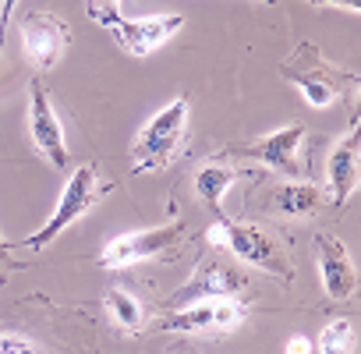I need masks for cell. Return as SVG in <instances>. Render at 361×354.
Masks as SVG:
<instances>
[{
	"instance_id": "1",
	"label": "cell",
	"mask_w": 361,
	"mask_h": 354,
	"mask_svg": "<svg viewBox=\"0 0 361 354\" xmlns=\"http://www.w3.org/2000/svg\"><path fill=\"white\" fill-rule=\"evenodd\" d=\"M188 117H192L188 96H177L142 124V131L135 135V145H131V177L149 173V170H166L180 152H185Z\"/></svg>"
},
{
	"instance_id": "2",
	"label": "cell",
	"mask_w": 361,
	"mask_h": 354,
	"mask_svg": "<svg viewBox=\"0 0 361 354\" xmlns=\"http://www.w3.org/2000/svg\"><path fill=\"white\" fill-rule=\"evenodd\" d=\"M206 241L209 245H220L227 248L238 262L245 266H255L283 283L294 280V266H290V255L283 248V241L276 234H269L266 227L252 224V220H231V216H216V224L206 231Z\"/></svg>"
},
{
	"instance_id": "3",
	"label": "cell",
	"mask_w": 361,
	"mask_h": 354,
	"mask_svg": "<svg viewBox=\"0 0 361 354\" xmlns=\"http://www.w3.org/2000/svg\"><path fill=\"white\" fill-rule=\"evenodd\" d=\"M103 195H106V185H99L96 163H82V166L68 177V185H64V192H61V199H57L50 220H47L36 234L25 238V248H36V252H39V248L54 245L57 234H64L68 227H75Z\"/></svg>"
},
{
	"instance_id": "4",
	"label": "cell",
	"mask_w": 361,
	"mask_h": 354,
	"mask_svg": "<svg viewBox=\"0 0 361 354\" xmlns=\"http://www.w3.org/2000/svg\"><path fill=\"white\" fill-rule=\"evenodd\" d=\"M280 75H283L287 82H294V85L301 89V96H305L315 110L333 106V103L340 99V92H343L347 85H354V78L343 75L340 68H333V64L319 54V47H312V43H301V47L280 64Z\"/></svg>"
},
{
	"instance_id": "5",
	"label": "cell",
	"mask_w": 361,
	"mask_h": 354,
	"mask_svg": "<svg viewBox=\"0 0 361 354\" xmlns=\"http://www.w3.org/2000/svg\"><path fill=\"white\" fill-rule=\"evenodd\" d=\"M188 234L185 220H170L163 227H149V231H131V234H117L103 252H99V266L103 269H128L159 255H170Z\"/></svg>"
},
{
	"instance_id": "6",
	"label": "cell",
	"mask_w": 361,
	"mask_h": 354,
	"mask_svg": "<svg viewBox=\"0 0 361 354\" xmlns=\"http://www.w3.org/2000/svg\"><path fill=\"white\" fill-rule=\"evenodd\" d=\"M248 319V308L241 298H209V301H192L166 312L156 329L159 333H231Z\"/></svg>"
},
{
	"instance_id": "7",
	"label": "cell",
	"mask_w": 361,
	"mask_h": 354,
	"mask_svg": "<svg viewBox=\"0 0 361 354\" xmlns=\"http://www.w3.org/2000/svg\"><path fill=\"white\" fill-rule=\"evenodd\" d=\"M29 135H32L36 152L50 166H57V170L71 166V149H68V138H64V124L57 117V106H54L50 89L43 85V78L29 82Z\"/></svg>"
},
{
	"instance_id": "8",
	"label": "cell",
	"mask_w": 361,
	"mask_h": 354,
	"mask_svg": "<svg viewBox=\"0 0 361 354\" xmlns=\"http://www.w3.org/2000/svg\"><path fill=\"white\" fill-rule=\"evenodd\" d=\"M305 138H308L305 124H287L280 131H269L262 138H252L248 145H241L234 152L245 156V159H259V163H266L276 173L301 177L305 173V152H301L305 149Z\"/></svg>"
},
{
	"instance_id": "9",
	"label": "cell",
	"mask_w": 361,
	"mask_h": 354,
	"mask_svg": "<svg viewBox=\"0 0 361 354\" xmlns=\"http://www.w3.org/2000/svg\"><path fill=\"white\" fill-rule=\"evenodd\" d=\"M71 43V29L61 15L54 11H32L25 22H22V50H25V61L39 71H50L64 50Z\"/></svg>"
},
{
	"instance_id": "10",
	"label": "cell",
	"mask_w": 361,
	"mask_h": 354,
	"mask_svg": "<svg viewBox=\"0 0 361 354\" xmlns=\"http://www.w3.org/2000/svg\"><path fill=\"white\" fill-rule=\"evenodd\" d=\"M245 291H248V273L241 266L202 259L192 280L173 294V308L192 305V301H209V298H245Z\"/></svg>"
},
{
	"instance_id": "11",
	"label": "cell",
	"mask_w": 361,
	"mask_h": 354,
	"mask_svg": "<svg viewBox=\"0 0 361 354\" xmlns=\"http://www.w3.org/2000/svg\"><path fill=\"white\" fill-rule=\"evenodd\" d=\"M180 29H185V15H145V18H121L110 32H114V43L124 54L149 57L170 36H177Z\"/></svg>"
},
{
	"instance_id": "12",
	"label": "cell",
	"mask_w": 361,
	"mask_h": 354,
	"mask_svg": "<svg viewBox=\"0 0 361 354\" xmlns=\"http://www.w3.org/2000/svg\"><path fill=\"white\" fill-rule=\"evenodd\" d=\"M357 124H350L347 135H340L326 156V188L336 209H343L357 192Z\"/></svg>"
},
{
	"instance_id": "13",
	"label": "cell",
	"mask_w": 361,
	"mask_h": 354,
	"mask_svg": "<svg viewBox=\"0 0 361 354\" xmlns=\"http://www.w3.org/2000/svg\"><path fill=\"white\" fill-rule=\"evenodd\" d=\"M315 252H319V276H322V291L333 298V301H347L354 298L357 291V269L343 248L340 238H329V234H319L315 238Z\"/></svg>"
},
{
	"instance_id": "14",
	"label": "cell",
	"mask_w": 361,
	"mask_h": 354,
	"mask_svg": "<svg viewBox=\"0 0 361 354\" xmlns=\"http://www.w3.org/2000/svg\"><path fill=\"white\" fill-rule=\"evenodd\" d=\"M269 202L280 216H290V220H308L315 216L322 206H326V192L319 185H308V181H283L269 192Z\"/></svg>"
},
{
	"instance_id": "15",
	"label": "cell",
	"mask_w": 361,
	"mask_h": 354,
	"mask_svg": "<svg viewBox=\"0 0 361 354\" xmlns=\"http://www.w3.org/2000/svg\"><path fill=\"white\" fill-rule=\"evenodd\" d=\"M238 181V170L227 163V159H206L202 166H199V173H195V199L209 209V213H216V216H224V195H227V188Z\"/></svg>"
},
{
	"instance_id": "16",
	"label": "cell",
	"mask_w": 361,
	"mask_h": 354,
	"mask_svg": "<svg viewBox=\"0 0 361 354\" xmlns=\"http://www.w3.org/2000/svg\"><path fill=\"white\" fill-rule=\"evenodd\" d=\"M103 305H106V315L114 319L117 329H124V333H142L145 329V305L131 291L114 287V291H106Z\"/></svg>"
},
{
	"instance_id": "17",
	"label": "cell",
	"mask_w": 361,
	"mask_h": 354,
	"mask_svg": "<svg viewBox=\"0 0 361 354\" xmlns=\"http://www.w3.org/2000/svg\"><path fill=\"white\" fill-rule=\"evenodd\" d=\"M319 354H354V322L350 319H333L319 333Z\"/></svg>"
},
{
	"instance_id": "18",
	"label": "cell",
	"mask_w": 361,
	"mask_h": 354,
	"mask_svg": "<svg viewBox=\"0 0 361 354\" xmlns=\"http://www.w3.org/2000/svg\"><path fill=\"white\" fill-rule=\"evenodd\" d=\"M85 15H89V22L114 29L121 22V0H85Z\"/></svg>"
},
{
	"instance_id": "19",
	"label": "cell",
	"mask_w": 361,
	"mask_h": 354,
	"mask_svg": "<svg viewBox=\"0 0 361 354\" xmlns=\"http://www.w3.org/2000/svg\"><path fill=\"white\" fill-rule=\"evenodd\" d=\"M0 354H47V350L22 333H0Z\"/></svg>"
},
{
	"instance_id": "20",
	"label": "cell",
	"mask_w": 361,
	"mask_h": 354,
	"mask_svg": "<svg viewBox=\"0 0 361 354\" xmlns=\"http://www.w3.org/2000/svg\"><path fill=\"white\" fill-rule=\"evenodd\" d=\"M15 8H18V0H4V4H0V50H4V43H8V29H11Z\"/></svg>"
},
{
	"instance_id": "21",
	"label": "cell",
	"mask_w": 361,
	"mask_h": 354,
	"mask_svg": "<svg viewBox=\"0 0 361 354\" xmlns=\"http://www.w3.org/2000/svg\"><path fill=\"white\" fill-rule=\"evenodd\" d=\"M312 8H340V11H350V15H357V8H361V0H308Z\"/></svg>"
},
{
	"instance_id": "22",
	"label": "cell",
	"mask_w": 361,
	"mask_h": 354,
	"mask_svg": "<svg viewBox=\"0 0 361 354\" xmlns=\"http://www.w3.org/2000/svg\"><path fill=\"white\" fill-rule=\"evenodd\" d=\"M283 354H312V340L298 333V336L287 340V350H283Z\"/></svg>"
},
{
	"instance_id": "23",
	"label": "cell",
	"mask_w": 361,
	"mask_h": 354,
	"mask_svg": "<svg viewBox=\"0 0 361 354\" xmlns=\"http://www.w3.org/2000/svg\"><path fill=\"white\" fill-rule=\"evenodd\" d=\"M8 252V245H4V238H0V255H4Z\"/></svg>"
},
{
	"instance_id": "24",
	"label": "cell",
	"mask_w": 361,
	"mask_h": 354,
	"mask_svg": "<svg viewBox=\"0 0 361 354\" xmlns=\"http://www.w3.org/2000/svg\"><path fill=\"white\" fill-rule=\"evenodd\" d=\"M173 354H195V350H188V347H185V350H173Z\"/></svg>"
},
{
	"instance_id": "25",
	"label": "cell",
	"mask_w": 361,
	"mask_h": 354,
	"mask_svg": "<svg viewBox=\"0 0 361 354\" xmlns=\"http://www.w3.org/2000/svg\"><path fill=\"white\" fill-rule=\"evenodd\" d=\"M255 4H273V0H255Z\"/></svg>"
}]
</instances>
